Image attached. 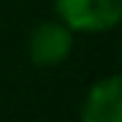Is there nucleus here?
<instances>
[{"label": "nucleus", "instance_id": "1", "mask_svg": "<svg viewBox=\"0 0 122 122\" xmlns=\"http://www.w3.org/2000/svg\"><path fill=\"white\" fill-rule=\"evenodd\" d=\"M54 5L73 33H103L122 19V0H54Z\"/></svg>", "mask_w": 122, "mask_h": 122}, {"label": "nucleus", "instance_id": "2", "mask_svg": "<svg viewBox=\"0 0 122 122\" xmlns=\"http://www.w3.org/2000/svg\"><path fill=\"white\" fill-rule=\"evenodd\" d=\"M71 52H73V30L62 22H41L35 30L30 33V41H27V54L35 65H44V68H52V65H60L65 62Z\"/></svg>", "mask_w": 122, "mask_h": 122}, {"label": "nucleus", "instance_id": "3", "mask_svg": "<svg viewBox=\"0 0 122 122\" xmlns=\"http://www.w3.org/2000/svg\"><path fill=\"white\" fill-rule=\"evenodd\" d=\"M84 122H122V81L119 76H106L84 98L81 106Z\"/></svg>", "mask_w": 122, "mask_h": 122}]
</instances>
